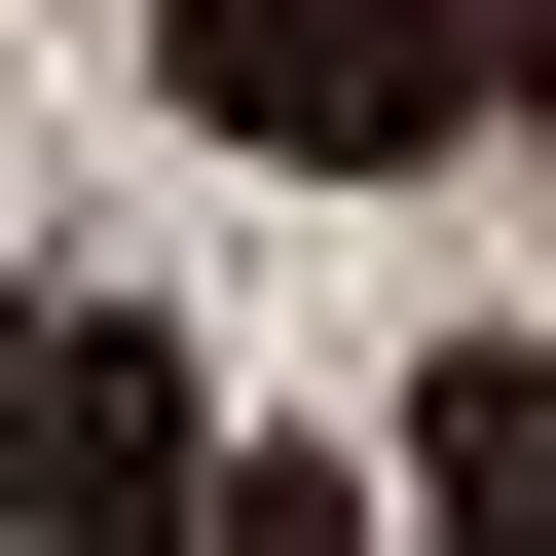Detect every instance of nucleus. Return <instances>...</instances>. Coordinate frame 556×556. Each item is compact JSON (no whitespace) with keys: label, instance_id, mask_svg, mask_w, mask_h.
I'll list each match as a JSON object with an SVG mask.
<instances>
[{"label":"nucleus","instance_id":"nucleus-6","mask_svg":"<svg viewBox=\"0 0 556 556\" xmlns=\"http://www.w3.org/2000/svg\"><path fill=\"white\" fill-rule=\"evenodd\" d=\"M482 112H556V0H482Z\"/></svg>","mask_w":556,"mask_h":556},{"label":"nucleus","instance_id":"nucleus-4","mask_svg":"<svg viewBox=\"0 0 556 556\" xmlns=\"http://www.w3.org/2000/svg\"><path fill=\"white\" fill-rule=\"evenodd\" d=\"M186 556H371V519H334V482H260V445H223V519H186Z\"/></svg>","mask_w":556,"mask_h":556},{"label":"nucleus","instance_id":"nucleus-5","mask_svg":"<svg viewBox=\"0 0 556 556\" xmlns=\"http://www.w3.org/2000/svg\"><path fill=\"white\" fill-rule=\"evenodd\" d=\"M38 371H75V298H0V519H38Z\"/></svg>","mask_w":556,"mask_h":556},{"label":"nucleus","instance_id":"nucleus-3","mask_svg":"<svg viewBox=\"0 0 556 556\" xmlns=\"http://www.w3.org/2000/svg\"><path fill=\"white\" fill-rule=\"evenodd\" d=\"M408 556H556V371H519V334L408 371Z\"/></svg>","mask_w":556,"mask_h":556},{"label":"nucleus","instance_id":"nucleus-2","mask_svg":"<svg viewBox=\"0 0 556 556\" xmlns=\"http://www.w3.org/2000/svg\"><path fill=\"white\" fill-rule=\"evenodd\" d=\"M38 519H75V556H186V519H223V408H186V334H75V371H38Z\"/></svg>","mask_w":556,"mask_h":556},{"label":"nucleus","instance_id":"nucleus-1","mask_svg":"<svg viewBox=\"0 0 556 556\" xmlns=\"http://www.w3.org/2000/svg\"><path fill=\"white\" fill-rule=\"evenodd\" d=\"M186 112L298 149V186H408V149L482 112V0H186Z\"/></svg>","mask_w":556,"mask_h":556}]
</instances>
